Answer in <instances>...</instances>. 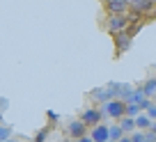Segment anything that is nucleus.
<instances>
[{"label": "nucleus", "mask_w": 156, "mask_h": 142, "mask_svg": "<svg viewBox=\"0 0 156 142\" xmlns=\"http://www.w3.org/2000/svg\"><path fill=\"white\" fill-rule=\"evenodd\" d=\"M67 133H69V137H71V142L80 140L83 135H87V126H85L80 119H71V122L67 124Z\"/></svg>", "instance_id": "4"}, {"label": "nucleus", "mask_w": 156, "mask_h": 142, "mask_svg": "<svg viewBox=\"0 0 156 142\" xmlns=\"http://www.w3.org/2000/svg\"><path fill=\"white\" fill-rule=\"evenodd\" d=\"M122 137H124V133H122V128L117 126V122L108 126V140L110 142H117V140H122Z\"/></svg>", "instance_id": "13"}, {"label": "nucleus", "mask_w": 156, "mask_h": 142, "mask_svg": "<svg viewBox=\"0 0 156 142\" xmlns=\"http://www.w3.org/2000/svg\"><path fill=\"white\" fill-rule=\"evenodd\" d=\"M12 137V128L9 126H2V124H0V142H7Z\"/></svg>", "instance_id": "15"}, {"label": "nucleus", "mask_w": 156, "mask_h": 142, "mask_svg": "<svg viewBox=\"0 0 156 142\" xmlns=\"http://www.w3.org/2000/svg\"><path fill=\"white\" fill-rule=\"evenodd\" d=\"M126 25H129V19H126V14H122V16H108L106 28L112 34H119V32H126Z\"/></svg>", "instance_id": "3"}, {"label": "nucleus", "mask_w": 156, "mask_h": 142, "mask_svg": "<svg viewBox=\"0 0 156 142\" xmlns=\"http://www.w3.org/2000/svg\"><path fill=\"white\" fill-rule=\"evenodd\" d=\"M7 142H19V140H14V137H9V140H7Z\"/></svg>", "instance_id": "22"}, {"label": "nucleus", "mask_w": 156, "mask_h": 142, "mask_svg": "<svg viewBox=\"0 0 156 142\" xmlns=\"http://www.w3.org/2000/svg\"><path fill=\"white\" fill-rule=\"evenodd\" d=\"M46 133H48V128H44V131L39 133L37 137H34V142H44V137H46Z\"/></svg>", "instance_id": "18"}, {"label": "nucleus", "mask_w": 156, "mask_h": 142, "mask_svg": "<svg viewBox=\"0 0 156 142\" xmlns=\"http://www.w3.org/2000/svg\"><path fill=\"white\" fill-rule=\"evenodd\" d=\"M73 142H92V137H90V135H83L80 140H73Z\"/></svg>", "instance_id": "19"}, {"label": "nucleus", "mask_w": 156, "mask_h": 142, "mask_svg": "<svg viewBox=\"0 0 156 142\" xmlns=\"http://www.w3.org/2000/svg\"><path fill=\"white\" fill-rule=\"evenodd\" d=\"M108 142H110V140H108Z\"/></svg>", "instance_id": "27"}, {"label": "nucleus", "mask_w": 156, "mask_h": 142, "mask_svg": "<svg viewBox=\"0 0 156 142\" xmlns=\"http://www.w3.org/2000/svg\"><path fill=\"white\" fill-rule=\"evenodd\" d=\"M129 7H131L133 12H138V14H142V12L154 7V2H151V0H133V2H129Z\"/></svg>", "instance_id": "11"}, {"label": "nucleus", "mask_w": 156, "mask_h": 142, "mask_svg": "<svg viewBox=\"0 0 156 142\" xmlns=\"http://www.w3.org/2000/svg\"><path fill=\"white\" fill-rule=\"evenodd\" d=\"M154 106H156V103H154Z\"/></svg>", "instance_id": "26"}, {"label": "nucleus", "mask_w": 156, "mask_h": 142, "mask_svg": "<svg viewBox=\"0 0 156 142\" xmlns=\"http://www.w3.org/2000/svg\"><path fill=\"white\" fill-rule=\"evenodd\" d=\"M117 142H131V137H129V135H124L122 140H117Z\"/></svg>", "instance_id": "21"}, {"label": "nucleus", "mask_w": 156, "mask_h": 142, "mask_svg": "<svg viewBox=\"0 0 156 142\" xmlns=\"http://www.w3.org/2000/svg\"><path fill=\"white\" fill-rule=\"evenodd\" d=\"M149 106H151V101H149V99H142V101L138 103V108H140V113H147V108H149Z\"/></svg>", "instance_id": "17"}, {"label": "nucleus", "mask_w": 156, "mask_h": 142, "mask_svg": "<svg viewBox=\"0 0 156 142\" xmlns=\"http://www.w3.org/2000/svg\"><path fill=\"white\" fill-rule=\"evenodd\" d=\"M124 101H119V99H115V101H108V103H103L101 108V115L103 117H110V119H115V122H119V119L124 117Z\"/></svg>", "instance_id": "1"}, {"label": "nucleus", "mask_w": 156, "mask_h": 142, "mask_svg": "<svg viewBox=\"0 0 156 142\" xmlns=\"http://www.w3.org/2000/svg\"><path fill=\"white\" fill-rule=\"evenodd\" d=\"M126 108H124V117H131V119H136L138 115H142L140 113V108H138L136 103H124Z\"/></svg>", "instance_id": "14"}, {"label": "nucleus", "mask_w": 156, "mask_h": 142, "mask_svg": "<svg viewBox=\"0 0 156 142\" xmlns=\"http://www.w3.org/2000/svg\"><path fill=\"white\" fill-rule=\"evenodd\" d=\"M90 137H92V142H108V126L106 124L94 126L92 131H90Z\"/></svg>", "instance_id": "6"}, {"label": "nucleus", "mask_w": 156, "mask_h": 142, "mask_svg": "<svg viewBox=\"0 0 156 142\" xmlns=\"http://www.w3.org/2000/svg\"><path fill=\"white\" fill-rule=\"evenodd\" d=\"M117 126L122 128L124 135H131V133L136 131V119H131V117H122L119 122H117Z\"/></svg>", "instance_id": "10"}, {"label": "nucleus", "mask_w": 156, "mask_h": 142, "mask_svg": "<svg viewBox=\"0 0 156 142\" xmlns=\"http://www.w3.org/2000/svg\"><path fill=\"white\" fill-rule=\"evenodd\" d=\"M48 119H51V122H58V115H55L53 110H51V113H48Z\"/></svg>", "instance_id": "20"}, {"label": "nucleus", "mask_w": 156, "mask_h": 142, "mask_svg": "<svg viewBox=\"0 0 156 142\" xmlns=\"http://www.w3.org/2000/svg\"><path fill=\"white\" fill-rule=\"evenodd\" d=\"M103 115H101V110L99 108H87V110H83V115H80V122L85 124V126H99V124L103 122Z\"/></svg>", "instance_id": "2"}, {"label": "nucleus", "mask_w": 156, "mask_h": 142, "mask_svg": "<svg viewBox=\"0 0 156 142\" xmlns=\"http://www.w3.org/2000/svg\"><path fill=\"white\" fill-rule=\"evenodd\" d=\"M145 115L151 119V122H156V106H154V103H151L149 108H147V113H145Z\"/></svg>", "instance_id": "16"}, {"label": "nucleus", "mask_w": 156, "mask_h": 142, "mask_svg": "<svg viewBox=\"0 0 156 142\" xmlns=\"http://www.w3.org/2000/svg\"><path fill=\"white\" fill-rule=\"evenodd\" d=\"M151 124H154V122H151V119L147 117V115H138V117H136V131L147 133V131L151 128Z\"/></svg>", "instance_id": "12"}, {"label": "nucleus", "mask_w": 156, "mask_h": 142, "mask_svg": "<svg viewBox=\"0 0 156 142\" xmlns=\"http://www.w3.org/2000/svg\"><path fill=\"white\" fill-rule=\"evenodd\" d=\"M142 94H145V99L154 101V96H156V78H147L145 83H142Z\"/></svg>", "instance_id": "9"}, {"label": "nucleus", "mask_w": 156, "mask_h": 142, "mask_svg": "<svg viewBox=\"0 0 156 142\" xmlns=\"http://www.w3.org/2000/svg\"><path fill=\"white\" fill-rule=\"evenodd\" d=\"M154 19H156V2H154Z\"/></svg>", "instance_id": "23"}, {"label": "nucleus", "mask_w": 156, "mask_h": 142, "mask_svg": "<svg viewBox=\"0 0 156 142\" xmlns=\"http://www.w3.org/2000/svg\"><path fill=\"white\" fill-rule=\"evenodd\" d=\"M115 44H117V53H124V50L131 46V32H119V34H115Z\"/></svg>", "instance_id": "7"}, {"label": "nucleus", "mask_w": 156, "mask_h": 142, "mask_svg": "<svg viewBox=\"0 0 156 142\" xmlns=\"http://www.w3.org/2000/svg\"><path fill=\"white\" fill-rule=\"evenodd\" d=\"M90 96L94 99V101H99L103 106V103H108V101H115V99L110 96V92H108L106 87H97V89H92V94H90Z\"/></svg>", "instance_id": "8"}, {"label": "nucleus", "mask_w": 156, "mask_h": 142, "mask_svg": "<svg viewBox=\"0 0 156 142\" xmlns=\"http://www.w3.org/2000/svg\"><path fill=\"white\" fill-rule=\"evenodd\" d=\"M103 7L110 12V16H122L129 9V0H108Z\"/></svg>", "instance_id": "5"}, {"label": "nucleus", "mask_w": 156, "mask_h": 142, "mask_svg": "<svg viewBox=\"0 0 156 142\" xmlns=\"http://www.w3.org/2000/svg\"><path fill=\"white\" fill-rule=\"evenodd\" d=\"M0 106H5V101H2V99H0Z\"/></svg>", "instance_id": "24"}, {"label": "nucleus", "mask_w": 156, "mask_h": 142, "mask_svg": "<svg viewBox=\"0 0 156 142\" xmlns=\"http://www.w3.org/2000/svg\"><path fill=\"white\" fill-rule=\"evenodd\" d=\"M67 142H71V140H67Z\"/></svg>", "instance_id": "25"}]
</instances>
